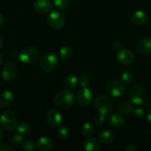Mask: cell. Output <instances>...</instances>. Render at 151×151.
Segmentation results:
<instances>
[{
    "label": "cell",
    "mask_w": 151,
    "mask_h": 151,
    "mask_svg": "<svg viewBox=\"0 0 151 151\" xmlns=\"http://www.w3.org/2000/svg\"><path fill=\"white\" fill-rule=\"evenodd\" d=\"M118 108V111L121 112L122 114H130L133 112V106L130 103H129L128 101H121L117 106Z\"/></svg>",
    "instance_id": "22"
},
{
    "label": "cell",
    "mask_w": 151,
    "mask_h": 151,
    "mask_svg": "<svg viewBox=\"0 0 151 151\" xmlns=\"http://www.w3.org/2000/svg\"><path fill=\"white\" fill-rule=\"evenodd\" d=\"M104 121H105V115L101 113L97 114L93 117V122L96 125H102V124H103Z\"/></svg>",
    "instance_id": "33"
},
{
    "label": "cell",
    "mask_w": 151,
    "mask_h": 151,
    "mask_svg": "<svg viewBox=\"0 0 151 151\" xmlns=\"http://www.w3.org/2000/svg\"><path fill=\"white\" fill-rule=\"evenodd\" d=\"M14 94L10 91H4L0 94V107L5 108L10 106L14 101Z\"/></svg>",
    "instance_id": "17"
},
{
    "label": "cell",
    "mask_w": 151,
    "mask_h": 151,
    "mask_svg": "<svg viewBox=\"0 0 151 151\" xmlns=\"http://www.w3.org/2000/svg\"><path fill=\"white\" fill-rule=\"evenodd\" d=\"M19 58L21 61L25 64H31L36 61L38 59V52L35 47H25L19 52Z\"/></svg>",
    "instance_id": "5"
},
{
    "label": "cell",
    "mask_w": 151,
    "mask_h": 151,
    "mask_svg": "<svg viewBox=\"0 0 151 151\" xmlns=\"http://www.w3.org/2000/svg\"><path fill=\"white\" fill-rule=\"evenodd\" d=\"M16 131L18 133L22 134H28V133L30 131V126L29 124L26 122H18L17 125H16Z\"/></svg>",
    "instance_id": "25"
},
{
    "label": "cell",
    "mask_w": 151,
    "mask_h": 151,
    "mask_svg": "<svg viewBox=\"0 0 151 151\" xmlns=\"http://www.w3.org/2000/svg\"><path fill=\"white\" fill-rule=\"evenodd\" d=\"M147 120L151 124V109H150L149 111H148L147 114Z\"/></svg>",
    "instance_id": "37"
},
{
    "label": "cell",
    "mask_w": 151,
    "mask_h": 151,
    "mask_svg": "<svg viewBox=\"0 0 151 151\" xmlns=\"http://www.w3.org/2000/svg\"><path fill=\"white\" fill-rule=\"evenodd\" d=\"M93 97V95L91 90L89 89L87 87H82L77 93L76 99L81 106H87L91 103Z\"/></svg>",
    "instance_id": "12"
},
{
    "label": "cell",
    "mask_w": 151,
    "mask_h": 151,
    "mask_svg": "<svg viewBox=\"0 0 151 151\" xmlns=\"http://www.w3.org/2000/svg\"><path fill=\"white\" fill-rule=\"evenodd\" d=\"M1 62H2V58H1V54H0V66H1Z\"/></svg>",
    "instance_id": "41"
},
{
    "label": "cell",
    "mask_w": 151,
    "mask_h": 151,
    "mask_svg": "<svg viewBox=\"0 0 151 151\" xmlns=\"http://www.w3.org/2000/svg\"><path fill=\"white\" fill-rule=\"evenodd\" d=\"M84 147L87 151H99L101 145L99 141L94 137H89L84 142Z\"/></svg>",
    "instance_id": "19"
},
{
    "label": "cell",
    "mask_w": 151,
    "mask_h": 151,
    "mask_svg": "<svg viewBox=\"0 0 151 151\" xmlns=\"http://www.w3.org/2000/svg\"><path fill=\"white\" fill-rule=\"evenodd\" d=\"M78 80L76 77L73 74L68 75L64 79V85L68 89H73L77 86Z\"/></svg>",
    "instance_id": "21"
},
{
    "label": "cell",
    "mask_w": 151,
    "mask_h": 151,
    "mask_svg": "<svg viewBox=\"0 0 151 151\" xmlns=\"http://www.w3.org/2000/svg\"><path fill=\"white\" fill-rule=\"evenodd\" d=\"M56 134L59 139L65 140L69 137L70 132L65 126H59L56 130Z\"/></svg>",
    "instance_id": "27"
},
{
    "label": "cell",
    "mask_w": 151,
    "mask_h": 151,
    "mask_svg": "<svg viewBox=\"0 0 151 151\" xmlns=\"http://www.w3.org/2000/svg\"><path fill=\"white\" fill-rule=\"evenodd\" d=\"M47 22L49 26L53 29H59L63 27L65 23V16L59 10L51 12L47 18Z\"/></svg>",
    "instance_id": "7"
},
{
    "label": "cell",
    "mask_w": 151,
    "mask_h": 151,
    "mask_svg": "<svg viewBox=\"0 0 151 151\" xmlns=\"http://www.w3.org/2000/svg\"><path fill=\"white\" fill-rule=\"evenodd\" d=\"M132 113L133 114L134 116H136V117L142 118L144 116L145 111H144V109H142V108L137 107L133 109V112H132Z\"/></svg>",
    "instance_id": "32"
},
{
    "label": "cell",
    "mask_w": 151,
    "mask_h": 151,
    "mask_svg": "<svg viewBox=\"0 0 151 151\" xmlns=\"http://www.w3.org/2000/svg\"><path fill=\"white\" fill-rule=\"evenodd\" d=\"M16 76H17V69L16 66L11 62L6 63L1 71L2 79L6 82H10L15 80Z\"/></svg>",
    "instance_id": "11"
},
{
    "label": "cell",
    "mask_w": 151,
    "mask_h": 151,
    "mask_svg": "<svg viewBox=\"0 0 151 151\" xmlns=\"http://www.w3.org/2000/svg\"><path fill=\"white\" fill-rule=\"evenodd\" d=\"M22 147L24 150H33L36 147V143H34V142L32 141V140H26V141L23 142V143L22 145Z\"/></svg>",
    "instance_id": "30"
},
{
    "label": "cell",
    "mask_w": 151,
    "mask_h": 151,
    "mask_svg": "<svg viewBox=\"0 0 151 151\" xmlns=\"http://www.w3.org/2000/svg\"><path fill=\"white\" fill-rule=\"evenodd\" d=\"M95 108L99 113L105 115L110 113L113 109V103L105 95H99L95 99Z\"/></svg>",
    "instance_id": "6"
},
{
    "label": "cell",
    "mask_w": 151,
    "mask_h": 151,
    "mask_svg": "<svg viewBox=\"0 0 151 151\" xmlns=\"http://www.w3.org/2000/svg\"><path fill=\"white\" fill-rule=\"evenodd\" d=\"M2 136H3V131L1 129V128H0V140H1V138H2Z\"/></svg>",
    "instance_id": "39"
},
{
    "label": "cell",
    "mask_w": 151,
    "mask_h": 151,
    "mask_svg": "<svg viewBox=\"0 0 151 151\" xmlns=\"http://www.w3.org/2000/svg\"><path fill=\"white\" fill-rule=\"evenodd\" d=\"M23 142L24 137H22V134H19V133H18V134L15 133L10 137V142H11V144L13 145L16 146V147H18L19 145H22Z\"/></svg>",
    "instance_id": "26"
},
{
    "label": "cell",
    "mask_w": 151,
    "mask_h": 151,
    "mask_svg": "<svg viewBox=\"0 0 151 151\" xmlns=\"http://www.w3.org/2000/svg\"><path fill=\"white\" fill-rule=\"evenodd\" d=\"M129 97L133 104H143L147 98V92L144 86L140 83L135 85L129 93Z\"/></svg>",
    "instance_id": "2"
},
{
    "label": "cell",
    "mask_w": 151,
    "mask_h": 151,
    "mask_svg": "<svg viewBox=\"0 0 151 151\" xmlns=\"http://www.w3.org/2000/svg\"><path fill=\"white\" fill-rule=\"evenodd\" d=\"M107 91L113 97H119L125 94L126 87L122 82L113 81L107 85Z\"/></svg>",
    "instance_id": "8"
},
{
    "label": "cell",
    "mask_w": 151,
    "mask_h": 151,
    "mask_svg": "<svg viewBox=\"0 0 151 151\" xmlns=\"http://www.w3.org/2000/svg\"><path fill=\"white\" fill-rule=\"evenodd\" d=\"M95 131H96V128H95L94 125L91 122H86L81 128V134L84 137H91L94 134Z\"/></svg>",
    "instance_id": "23"
},
{
    "label": "cell",
    "mask_w": 151,
    "mask_h": 151,
    "mask_svg": "<svg viewBox=\"0 0 151 151\" xmlns=\"http://www.w3.org/2000/svg\"><path fill=\"white\" fill-rule=\"evenodd\" d=\"M69 4V0H53V4L58 10H63Z\"/></svg>",
    "instance_id": "29"
},
{
    "label": "cell",
    "mask_w": 151,
    "mask_h": 151,
    "mask_svg": "<svg viewBox=\"0 0 151 151\" xmlns=\"http://www.w3.org/2000/svg\"><path fill=\"white\" fill-rule=\"evenodd\" d=\"M108 123L113 127H121V125H123L125 122V119H124V116H123L121 114L117 113V112H114L112 113L111 114H110V116H108Z\"/></svg>",
    "instance_id": "16"
},
{
    "label": "cell",
    "mask_w": 151,
    "mask_h": 151,
    "mask_svg": "<svg viewBox=\"0 0 151 151\" xmlns=\"http://www.w3.org/2000/svg\"><path fill=\"white\" fill-rule=\"evenodd\" d=\"M14 148L7 143H0V151H13Z\"/></svg>",
    "instance_id": "34"
},
{
    "label": "cell",
    "mask_w": 151,
    "mask_h": 151,
    "mask_svg": "<svg viewBox=\"0 0 151 151\" xmlns=\"http://www.w3.org/2000/svg\"><path fill=\"white\" fill-rule=\"evenodd\" d=\"M0 125L7 131H13L17 125V119L15 114L11 111H4L0 115Z\"/></svg>",
    "instance_id": "3"
},
{
    "label": "cell",
    "mask_w": 151,
    "mask_h": 151,
    "mask_svg": "<svg viewBox=\"0 0 151 151\" xmlns=\"http://www.w3.org/2000/svg\"><path fill=\"white\" fill-rule=\"evenodd\" d=\"M73 50L69 47H63L60 49L59 53V56L62 60H68L73 55Z\"/></svg>",
    "instance_id": "24"
},
{
    "label": "cell",
    "mask_w": 151,
    "mask_h": 151,
    "mask_svg": "<svg viewBox=\"0 0 151 151\" xmlns=\"http://www.w3.org/2000/svg\"><path fill=\"white\" fill-rule=\"evenodd\" d=\"M136 49L139 54L142 55H149L151 54V38L145 37L139 40L136 45Z\"/></svg>",
    "instance_id": "13"
},
{
    "label": "cell",
    "mask_w": 151,
    "mask_h": 151,
    "mask_svg": "<svg viewBox=\"0 0 151 151\" xmlns=\"http://www.w3.org/2000/svg\"><path fill=\"white\" fill-rule=\"evenodd\" d=\"M33 7L37 13L45 14L51 10L52 2L50 0H36L34 2Z\"/></svg>",
    "instance_id": "14"
},
{
    "label": "cell",
    "mask_w": 151,
    "mask_h": 151,
    "mask_svg": "<svg viewBox=\"0 0 151 151\" xmlns=\"http://www.w3.org/2000/svg\"><path fill=\"white\" fill-rule=\"evenodd\" d=\"M4 16H3V15L0 13V26L2 25V24L4 23Z\"/></svg>",
    "instance_id": "38"
},
{
    "label": "cell",
    "mask_w": 151,
    "mask_h": 151,
    "mask_svg": "<svg viewBox=\"0 0 151 151\" xmlns=\"http://www.w3.org/2000/svg\"><path fill=\"white\" fill-rule=\"evenodd\" d=\"M79 84L81 87H87L90 83V80L89 77L86 75H81L78 80Z\"/></svg>",
    "instance_id": "31"
},
{
    "label": "cell",
    "mask_w": 151,
    "mask_h": 151,
    "mask_svg": "<svg viewBox=\"0 0 151 151\" xmlns=\"http://www.w3.org/2000/svg\"><path fill=\"white\" fill-rule=\"evenodd\" d=\"M116 59L118 63L124 66H129L134 63L136 58L134 53L127 49L118 50L116 55Z\"/></svg>",
    "instance_id": "9"
},
{
    "label": "cell",
    "mask_w": 151,
    "mask_h": 151,
    "mask_svg": "<svg viewBox=\"0 0 151 151\" xmlns=\"http://www.w3.org/2000/svg\"><path fill=\"white\" fill-rule=\"evenodd\" d=\"M138 148L135 145H128L125 149H124V151H137Z\"/></svg>",
    "instance_id": "36"
},
{
    "label": "cell",
    "mask_w": 151,
    "mask_h": 151,
    "mask_svg": "<svg viewBox=\"0 0 151 151\" xmlns=\"http://www.w3.org/2000/svg\"><path fill=\"white\" fill-rule=\"evenodd\" d=\"M46 119L50 126L58 128L62 125L63 118H62V114L60 113L59 111H58L57 109H52L47 112Z\"/></svg>",
    "instance_id": "10"
},
{
    "label": "cell",
    "mask_w": 151,
    "mask_h": 151,
    "mask_svg": "<svg viewBox=\"0 0 151 151\" xmlns=\"http://www.w3.org/2000/svg\"><path fill=\"white\" fill-rule=\"evenodd\" d=\"M115 136L110 131H104L99 134V141L105 145H110L114 141Z\"/></svg>",
    "instance_id": "20"
},
{
    "label": "cell",
    "mask_w": 151,
    "mask_h": 151,
    "mask_svg": "<svg viewBox=\"0 0 151 151\" xmlns=\"http://www.w3.org/2000/svg\"><path fill=\"white\" fill-rule=\"evenodd\" d=\"M0 79H1V77H0Z\"/></svg>",
    "instance_id": "42"
},
{
    "label": "cell",
    "mask_w": 151,
    "mask_h": 151,
    "mask_svg": "<svg viewBox=\"0 0 151 151\" xmlns=\"http://www.w3.org/2000/svg\"><path fill=\"white\" fill-rule=\"evenodd\" d=\"M113 47L114 50H116V51L120 50V49H121V41H118V40H115V41H114L113 43Z\"/></svg>",
    "instance_id": "35"
},
{
    "label": "cell",
    "mask_w": 151,
    "mask_h": 151,
    "mask_svg": "<svg viewBox=\"0 0 151 151\" xmlns=\"http://www.w3.org/2000/svg\"><path fill=\"white\" fill-rule=\"evenodd\" d=\"M133 79H134V75H133V72H130V71H125V72H124L121 74V80L123 83H130L133 82Z\"/></svg>",
    "instance_id": "28"
},
{
    "label": "cell",
    "mask_w": 151,
    "mask_h": 151,
    "mask_svg": "<svg viewBox=\"0 0 151 151\" xmlns=\"http://www.w3.org/2000/svg\"><path fill=\"white\" fill-rule=\"evenodd\" d=\"M147 20V14L142 10H137L131 16V21L133 24L137 26L144 24Z\"/></svg>",
    "instance_id": "18"
},
{
    "label": "cell",
    "mask_w": 151,
    "mask_h": 151,
    "mask_svg": "<svg viewBox=\"0 0 151 151\" xmlns=\"http://www.w3.org/2000/svg\"><path fill=\"white\" fill-rule=\"evenodd\" d=\"M59 63V58L53 53H47L40 60V67L44 72H50L56 69Z\"/></svg>",
    "instance_id": "4"
},
{
    "label": "cell",
    "mask_w": 151,
    "mask_h": 151,
    "mask_svg": "<svg viewBox=\"0 0 151 151\" xmlns=\"http://www.w3.org/2000/svg\"><path fill=\"white\" fill-rule=\"evenodd\" d=\"M75 94L70 90H63L56 94L54 97L55 104L62 109L70 108L75 103Z\"/></svg>",
    "instance_id": "1"
},
{
    "label": "cell",
    "mask_w": 151,
    "mask_h": 151,
    "mask_svg": "<svg viewBox=\"0 0 151 151\" xmlns=\"http://www.w3.org/2000/svg\"><path fill=\"white\" fill-rule=\"evenodd\" d=\"M2 44H3L2 38H1V37L0 36V48H1V46H2Z\"/></svg>",
    "instance_id": "40"
},
{
    "label": "cell",
    "mask_w": 151,
    "mask_h": 151,
    "mask_svg": "<svg viewBox=\"0 0 151 151\" xmlns=\"http://www.w3.org/2000/svg\"><path fill=\"white\" fill-rule=\"evenodd\" d=\"M36 147L40 150L48 151L53 147V141L50 138L46 137H39L36 141Z\"/></svg>",
    "instance_id": "15"
}]
</instances>
